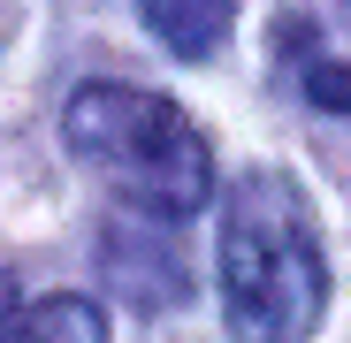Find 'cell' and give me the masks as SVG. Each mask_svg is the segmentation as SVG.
<instances>
[{"label": "cell", "instance_id": "cell-6", "mask_svg": "<svg viewBox=\"0 0 351 343\" xmlns=\"http://www.w3.org/2000/svg\"><path fill=\"white\" fill-rule=\"evenodd\" d=\"M16 305H23V298H16V282H0V343H8V328H16Z\"/></svg>", "mask_w": 351, "mask_h": 343}, {"label": "cell", "instance_id": "cell-1", "mask_svg": "<svg viewBox=\"0 0 351 343\" xmlns=\"http://www.w3.org/2000/svg\"><path fill=\"white\" fill-rule=\"evenodd\" d=\"M221 320L237 343H306L328 305V259L306 191L252 168L221 199Z\"/></svg>", "mask_w": 351, "mask_h": 343}, {"label": "cell", "instance_id": "cell-5", "mask_svg": "<svg viewBox=\"0 0 351 343\" xmlns=\"http://www.w3.org/2000/svg\"><path fill=\"white\" fill-rule=\"evenodd\" d=\"M8 343H107V320H99L92 298H69V290L62 298H23Z\"/></svg>", "mask_w": 351, "mask_h": 343}, {"label": "cell", "instance_id": "cell-2", "mask_svg": "<svg viewBox=\"0 0 351 343\" xmlns=\"http://www.w3.org/2000/svg\"><path fill=\"white\" fill-rule=\"evenodd\" d=\"M62 138L153 221H191L214 199V145L176 99L145 84H84L62 114Z\"/></svg>", "mask_w": 351, "mask_h": 343}, {"label": "cell", "instance_id": "cell-4", "mask_svg": "<svg viewBox=\"0 0 351 343\" xmlns=\"http://www.w3.org/2000/svg\"><path fill=\"white\" fill-rule=\"evenodd\" d=\"M282 62H290L298 92H306L321 114H343V123H351V69L336 62V53H328L306 23H282Z\"/></svg>", "mask_w": 351, "mask_h": 343}, {"label": "cell", "instance_id": "cell-3", "mask_svg": "<svg viewBox=\"0 0 351 343\" xmlns=\"http://www.w3.org/2000/svg\"><path fill=\"white\" fill-rule=\"evenodd\" d=\"M138 16L153 23V38L184 62H206V53L229 38L237 23V0H138Z\"/></svg>", "mask_w": 351, "mask_h": 343}]
</instances>
